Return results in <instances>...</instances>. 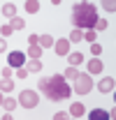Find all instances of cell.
Masks as SVG:
<instances>
[{
  "label": "cell",
  "mask_w": 116,
  "mask_h": 120,
  "mask_svg": "<svg viewBox=\"0 0 116 120\" xmlns=\"http://www.w3.org/2000/svg\"><path fill=\"white\" fill-rule=\"evenodd\" d=\"M37 88L44 92L46 99L51 102H60V99H67L72 95V88L67 86V79L63 74H56V76H44L37 81Z\"/></svg>",
  "instance_id": "obj_1"
},
{
  "label": "cell",
  "mask_w": 116,
  "mask_h": 120,
  "mask_svg": "<svg viewBox=\"0 0 116 120\" xmlns=\"http://www.w3.org/2000/svg\"><path fill=\"white\" fill-rule=\"evenodd\" d=\"M95 21H98V9L93 2H77L72 9V23L74 28L79 30H93L95 28Z\"/></svg>",
  "instance_id": "obj_2"
},
{
  "label": "cell",
  "mask_w": 116,
  "mask_h": 120,
  "mask_svg": "<svg viewBox=\"0 0 116 120\" xmlns=\"http://www.w3.org/2000/svg\"><path fill=\"white\" fill-rule=\"evenodd\" d=\"M91 88H93V79H91V74H81L79 72V76L74 79V92H79V95H86V92H91Z\"/></svg>",
  "instance_id": "obj_3"
},
{
  "label": "cell",
  "mask_w": 116,
  "mask_h": 120,
  "mask_svg": "<svg viewBox=\"0 0 116 120\" xmlns=\"http://www.w3.org/2000/svg\"><path fill=\"white\" fill-rule=\"evenodd\" d=\"M37 102H40V97H37L35 90H23V92L19 95V104L23 106V109H35Z\"/></svg>",
  "instance_id": "obj_4"
},
{
  "label": "cell",
  "mask_w": 116,
  "mask_h": 120,
  "mask_svg": "<svg viewBox=\"0 0 116 120\" xmlns=\"http://www.w3.org/2000/svg\"><path fill=\"white\" fill-rule=\"evenodd\" d=\"M7 62H9V67H12V69H19V67H23V65H26V56H23L21 51H9Z\"/></svg>",
  "instance_id": "obj_5"
},
{
  "label": "cell",
  "mask_w": 116,
  "mask_h": 120,
  "mask_svg": "<svg viewBox=\"0 0 116 120\" xmlns=\"http://www.w3.org/2000/svg\"><path fill=\"white\" fill-rule=\"evenodd\" d=\"M114 88H116V81L112 79V76H104V79H100V83H98V90H100L102 95L114 92Z\"/></svg>",
  "instance_id": "obj_6"
},
{
  "label": "cell",
  "mask_w": 116,
  "mask_h": 120,
  "mask_svg": "<svg viewBox=\"0 0 116 120\" xmlns=\"http://www.w3.org/2000/svg\"><path fill=\"white\" fill-rule=\"evenodd\" d=\"M86 69H88V74L93 76V74H100L102 69H104V65H102V60L93 58V60H88V62H86Z\"/></svg>",
  "instance_id": "obj_7"
},
{
  "label": "cell",
  "mask_w": 116,
  "mask_h": 120,
  "mask_svg": "<svg viewBox=\"0 0 116 120\" xmlns=\"http://www.w3.org/2000/svg\"><path fill=\"white\" fill-rule=\"evenodd\" d=\"M54 49H56L58 56H67V53H70V42H67V39H56V42H54Z\"/></svg>",
  "instance_id": "obj_8"
},
{
  "label": "cell",
  "mask_w": 116,
  "mask_h": 120,
  "mask_svg": "<svg viewBox=\"0 0 116 120\" xmlns=\"http://www.w3.org/2000/svg\"><path fill=\"white\" fill-rule=\"evenodd\" d=\"M86 113V109H84V104H79V102H74L72 106H70V118H81Z\"/></svg>",
  "instance_id": "obj_9"
},
{
  "label": "cell",
  "mask_w": 116,
  "mask_h": 120,
  "mask_svg": "<svg viewBox=\"0 0 116 120\" xmlns=\"http://www.w3.org/2000/svg\"><path fill=\"white\" fill-rule=\"evenodd\" d=\"M67 62H70V67H79L81 62H84V53H67Z\"/></svg>",
  "instance_id": "obj_10"
},
{
  "label": "cell",
  "mask_w": 116,
  "mask_h": 120,
  "mask_svg": "<svg viewBox=\"0 0 116 120\" xmlns=\"http://www.w3.org/2000/svg\"><path fill=\"white\" fill-rule=\"evenodd\" d=\"M23 67H26L28 72H33V74H40V72H42V62H40V60H28Z\"/></svg>",
  "instance_id": "obj_11"
},
{
  "label": "cell",
  "mask_w": 116,
  "mask_h": 120,
  "mask_svg": "<svg viewBox=\"0 0 116 120\" xmlns=\"http://www.w3.org/2000/svg\"><path fill=\"white\" fill-rule=\"evenodd\" d=\"M2 16H7V19H14L16 16V5H12V2H7V5H2Z\"/></svg>",
  "instance_id": "obj_12"
},
{
  "label": "cell",
  "mask_w": 116,
  "mask_h": 120,
  "mask_svg": "<svg viewBox=\"0 0 116 120\" xmlns=\"http://www.w3.org/2000/svg\"><path fill=\"white\" fill-rule=\"evenodd\" d=\"M88 118H91V120H107V118H109V113H107L104 109H93Z\"/></svg>",
  "instance_id": "obj_13"
},
{
  "label": "cell",
  "mask_w": 116,
  "mask_h": 120,
  "mask_svg": "<svg viewBox=\"0 0 116 120\" xmlns=\"http://www.w3.org/2000/svg\"><path fill=\"white\" fill-rule=\"evenodd\" d=\"M23 7H26L28 14H37V12H40V2H37V0H26Z\"/></svg>",
  "instance_id": "obj_14"
},
{
  "label": "cell",
  "mask_w": 116,
  "mask_h": 120,
  "mask_svg": "<svg viewBox=\"0 0 116 120\" xmlns=\"http://www.w3.org/2000/svg\"><path fill=\"white\" fill-rule=\"evenodd\" d=\"M28 58L30 60H40V58H42V46H40V44L30 46V49H28Z\"/></svg>",
  "instance_id": "obj_15"
},
{
  "label": "cell",
  "mask_w": 116,
  "mask_h": 120,
  "mask_svg": "<svg viewBox=\"0 0 116 120\" xmlns=\"http://www.w3.org/2000/svg\"><path fill=\"white\" fill-rule=\"evenodd\" d=\"M54 42H56V39H54L51 35H40V46H42V49H51Z\"/></svg>",
  "instance_id": "obj_16"
},
{
  "label": "cell",
  "mask_w": 116,
  "mask_h": 120,
  "mask_svg": "<svg viewBox=\"0 0 116 120\" xmlns=\"http://www.w3.org/2000/svg\"><path fill=\"white\" fill-rule=\"evenodd\" d=\"M81 39H84V30L72 28V32H70V39H67V42L72 44V42H81Z\"/></svg>",
  "instance_id": "obj_17"
},
{
  "label": "cell",
  "mask_w": 116,
  "mask_h": 120,
  "mask_svg": "<svg viewBox=\"0 0 116 120\" xmlns=\"http://www.w3.org/2000/svg\"><path fill=\"white\" fill-rule=\"evenodd\" d=\"M9 26H12V30H23L26 28V21H23L21 16H14V19L9 21Z\"/></svg>",
  "instance_id": "obj_18"
},
{
  "label": "cell",
  "mask_w": 116,
  "mask_h": 120,
  "mask_svg": "<svg viewBox=\"0 0 116 120\" xmlns=\"http://www.w3.org/2000/svg\"><path fill=\"white\" fill-rule=\"evenodd\" d=\"M0 90H2V92L14 90V81H12V79H2V81H0Z\"/></svg>",
  "instance_id": "obj_19"
},
{
  "label": "cell",
  "mask_w": 116,
  "mask_h": 120,
  "mask_svg": "<svg viewBox=\"0 0 116 120\" xmlns=\"http://www.w3.org/2000/svg\"><path fill=\"white\" fill-rule=\"evenodd\" d=\"M16 104H19V102H16V99H12V97H5V99H2V106H5V111H14Z\"/></svg>",
  "instance_id": "obj_20"
},
{
  "label": "cell",
  "mask_w": 116,
  "mask_h": 120,
  "mask_svg": "<svg viewBox=\"0 0 116 120\" xmlns=\"http://www.w3.org/2000/svg\"><path fill=\"white\" fill-rule=\"evenodd\" d=\"M100 5H102L104 12H112V14L116 12V2H114V0H104V2H100Z\"/></svg>",
  "instance_id": "obj_21"
},
{
  "label": "cell",
  "mask_w": 116,
  "mask_h": 120,
  "mask_svg": "<svg viewBox=\"0 0 116 120\" xmlns=\"http://www.w3.org/2000/svg\"><path fill=\"white\" fill-rule=\"evenodd\" d=\"M84 39H86V42H91V44H95L98 32H95V30H86V32H84Z\"/></svg>",
  "instance_id": "obj_22"
},
{
  "label": "cell",
  "mask_w": 116,
  "mask_h": 120,
  "mask_svg": "<svg viewBox=\"0 0 116 120\" xmlns=\"http://www.w3.org/2000/svg\"><path fill=\"white\" fill-rule=\"evenodd\" d=\"M107 26H109V23H107V21H104V19H98V21H95V32H102V30H107Z\"/></svg>",
  "instance_id": "obj_23"
},
{
  "label": "cell",
  "mask_w": 116,
  "mask_h": 120,
  "mask_svg": "<svg viewBox=\"0 0 116 120\" xmlns=\"http://www.w3.org/2000/svg\"><path fill=\"white\" fill-rule=\"evenodd\" d=\"M63 76H65V79H72V81H74V79L79 76V72H77V67H67V69H65V74H63Z\"/></svg>",
  "instance_id": "obj_24"
},
{
  "label": "cell",
  "mask_w": 116,
  "mask_h": 120,
  "mask_svg": "<svg viewBox=\"0 0 116 120\" xmlns=\"http://www.w3.org/2000/svg\"><path fill=\"white\" fill-rule=\"evenodd\" d=\"M12 32H14V30H12V26H9V23H5V26L0 28V37H9Z\"/></svg>",
  "instance_id": "obj_25"
},
{
  "label": "cell",
  "mask_w": 116,
  "mask_h": 120,
  "mask_svg": "<svg viewBox=\"0 0 116 120\" xmlns=\"http://www.w3.org/2000/svg\"><path fill=\"white\" fill-rule=\"evenodd\" d=\"M100 53H102V46H100V44H91V56H95V58H98Z\"/></svg>",
  "instance_id": "obj_26"
},
{
  "label": "cell",
  "mask_w": 116,
  "mask_h": 120,
  "mask_svg": "<svg viewBox=\"0 0 116 120\" xmlns=\"http://www.w3.org/2000/svg\"><path fill=\"white\" fill-rule=\"evenodd\" d=\"M0 74H2V79H12V74H14V69H12V67H5V69H2Z\"/></svg>",
  "instance_id": "obj_27"
},
{
  "label": "cell",
  "mask_w": 116,
  "mask_h": 120,
  "mask_svg": "<svg viewBox=\"0 0 116 120\" xmlns=\"http://www.w3.org/2000/svg\"><path fill=\"white\" fill-rule=\"evenodd\" d=\"M16 76H19V79H26V76H28V69H26V67H19V69H16Z\"/></svg>",
  "instance_id": "obj_28"
},
{
  "label": "cell",
  "mask_w": 116,
  "mask_h": 120,
  "mask_svg": "<svg viewBox=\"0 0 116 120\" xmlns=\"http://www.w3.org/2000/svg\"><path fill=\"white\" fill-rule=\"evenodd\" d=\"M28 44L30 46H37V44H40V37H37V35H30V37H28Z\"/></svg>",
  "instance_id": "obj_29"
},
{
  "label": "cell",
  "mask_w": 116,
  "mask_h": 120,
  "mask_svg": "<svg viewBox=\"0 0 116 120\" xmlns=\"http://www.w3.org/2000/svg\"><path fill=\"white\" fill-rule=\"evenodd\" d=\"M65 118H70V113H65V111H58L54 116V120H65Z\"/></svg>",
  "instance_id": "obj_30"
},
{
  "label": "cell",
  "mask_w": 116,
  "mask_h": 120,
  "mask_svg": "<svg viewBox=\"0 0 116 120\" xmlns=\"http://www.w3.org/2000/svg\"><path fill=\"white\" fill-rule=\"evenodd\" d=\"M5 51H7V39L0 37V53H5Z\"/></svg>",
  "instance_id": "obj_31"
},
{
  "label": "cell",
  "mask_w": 116,
  "mask_h": 120,
  "mask_svg": "<svg viewBox=\"0 0 116 120\" xmlns=\"http://www.w3.org/2000/svg\"><path fill=\"white\" fill-rule=\"evenodd\" d=\"M2 99H5V97H2V90H0V104H2Z\"/></svg>",
  "instance_id": "obj_32"
}]
</instances>
